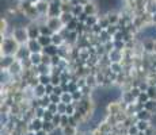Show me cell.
I'll return each instance as SVG.
<instances>
[{"label":"cell","mask_w":156,"mask_h":135,"mask_svg":"<svg viewBox=\"0 0 156 135\" xmlns=\"http://www.w3.org/2000/svg\"><path fill=\"white\" fill-rule=\"evenodd\" d=\"M31 49L34 50V52H37V50H38V45H37V43H34V42H33V43H31Z\"/></svg>","instance_id":"7a4b0ae2"},{"label":"cell","mask_w":156,"mask_h":135,"mask_svg":"<svg viewBox=\"0 0 156 135\" xmlns=\"http://www.w3.org/2000/svg\"><path fill=\"white\" fill-rule=\"evenodd\" d=\"M144 34L147 35V37H156V29L155 27H152V29H148V30H145V32H144Z\"/></svg>","instance_id":"6da1fadb"},{"label":"cell","mask_w":156,"mask_h":135,"mask_svg":"<svg viewBox=\"0 0 156 135\" xmlns=\"http://www.w3.org/2000/svg\"><path fill=\"white\" fill-rule=\"evenodd\" d=\"M41 42H42V43H48V42H49V39H48V38H46V39H45V38H42V39H41Z\"/></svg>","instance_id":"277c9868"},{"label":"cell","mask_w":156,"mask_h":135,"mask_svg":"<svg viewBox=\"0 0 156 135\" xmlns=\"http://www.w3.org/2000/svg\"><path fill=\"white\" fill-rule=\"evenodd\" d=\"M48 53L53 54V53H55V47H48Z\"/></svg>","instance_id":"3957f363"}]
</instances>
